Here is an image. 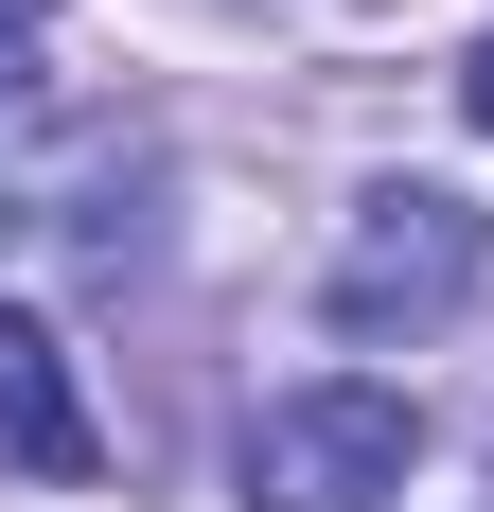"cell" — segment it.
<instances>
[{"mask_svg": "<svg viewBox=\"0 0 494 512\" xmlns=\"http://www.w3.org/2000/svg\"><path fill=\"white\" fill-rule=\"evenodd\" d=\"M406 460H424V424H406V389H371V371H318V389H265L230 442V495L247 512H389Z\"/></svg>", "mask_w": 494, "mask_h": 512, "instance_id": "6da1fadb", "label": "cell"}, {"mask_svg": "<svg viewBox=\"0 0 494 512\" xmlns=\"http://www.w3.org/2000/svg\"><path fill=\"white\" fill-rule=\"evenodd\" d=\"M477 265H494V212L442 195V177H389V195H353L336 265H318V318L336 336H442L477 301Z\"/></svg>", "mask_w": 494, "mask_h": 512, "instance_id": "7a4b0ae2", "label": "cell"}, {"mask_svg": "<svg viewBox=\"0 0 494 512\" xmlns=\"http://www.w3.org/2000/svg\"><path fill=\"white\" fill-rule=\"evenodd\" d=\"M0 477H106V424H89V389H71V336L53 318H0Z\"/></svg>", "mask_w": 494, "mask_h": 512, "instance_id": "3957f363", "label": "cell"}, {"mask_svg": "<svg viewBox=\"0 0 494 512\" xmlns=\"http://www.w3.org/2000/svg\"><path fill=\"white\" fill-rule=\"evenodd\" d=\"M459 106H477V142H494V36H477V53H459Z\"/></svg>", "mask_w": 494, "mask_h": 512, "instance_id": "277c9868", "label": "cell"}, {"mask_svg": "<svg viewBox=\"0 0 494 512\" xmlns=\"http://www.w3.org/2000/svg\"><path fill=\"white\" fill-rule=\"evenodd\" d=\"M36 18H53V0H0V36H36Z\"/></svg>", "mask_w": 494, "mask_h": 512, "instance_id": "5b68a950", "label": "cell"}]
</instances>
